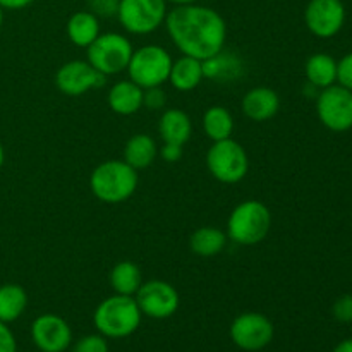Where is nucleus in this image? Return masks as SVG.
<instances>
[{
  "label": "nucleus",
  "instance_id": "nucleus-8",
  "mask_svg": "<svg viewBox=\"0 0 352 352\" xmlns=\"http://www.w3.org/2000/svg\"><path fill=\"white\" fill-rule=\"evenodd\" d=\"M167 0H120L117 19L131 34H150L167 17Z\"/></svg>",
  "mask_w": 352,
  "mask_h": 352
},
{
  "label": "nucleus",
  "instance_id": "nucleus-31",
  "mask_svg": "<svg viewBox=\"0 0 352 352\" xmlns=\"http://www.w3.org/2000/svg\"><path fill=\"white\" fill-rule=\"evenodd\" d=\"M165 103H167V96H165V91L162 89V86L144 89L143 107H146L150 110H160L162 107H165Z\"/></svg>",
  "mask_w": 352,
  "mask_h": 352
},
{
  "label": "nucleus",
  "instance_id": "nucleus-13",
  "mask_svg": "<svg viewBox=\"0 0 352 352\" xmlns=\"http://www.w3.org/2000/svg\"><path fill=\"white\" fill-rule=\"evenodd\" d=\"M105 76L96 71L88 60H69L55 74V86L67 96H81L89 89L102 88Z\"/></svg>",
  "mask_w": 352,
  "mask_h": 352
},
{
  "label": "nucleus",
  "instance_id": "nucleus-6",
  "mask_svg": "<svg viewBox=\"0 0 352 352\" xmlns=\"http://www.w3.org/2000/svg\"><path fill=\"white\" fill-rule=\"evenodd\" d=\"M206 167L210 174L222 184H237L250 170V158L241 143L229 140L213 141L206 153Z\"/></svg>",
  "mask_w": 352,
  "mask_h": 352
},
{
  "label": "nucleus",
  "instance_id": "nucleus-26",
  "mask_svg": "<svg viewBox=\"0 0 352 352\" xmlns=\"http://www.w3.org/2000/svg\"><path fill=\"white\" fill-rule=\"evenodd\" d=\"M28 306V294L21 285H0V322L12 323L19 318Z\"/></svg>",
  "mask_w": 352,
  "mask_h": 352
},
{
  "label": "nucleus",
  "instance_id": "nucleus-19",
  "mask_svg": "<svg viewBox=\"0 0 352 352\" xmlns=\"http://www.w3.org/2000/svg\"><path fill=\"white\" fill-rule=\"evenodd\" d=\"M65 33L72 45L88 48L100 36V19L91 10H78L69 17Z\"/></svg>",
  "mask_w": 352,
  "mask_h": 352
},
{
  "label": "nucleus",
  "instance_id": "nucleus-36",
  "mask_svg": "<svg viewBox=\"0 0 352 352\" xmlns=\"http://www.w3.org/2000/svg\"><path fill=\"white\" fill-rule=\"evenodd\" d=\"M174 3V6H189V3H196L198 0H167V3Z\"/></svg>",
  "mask_w": 352,
  "mask_h": 352
},
{
  "label": "nucleus",
  "instance_id": "nucleus-38",
  "mask_svg": "<svg viewBox=\"0 0 352 352\" xmlns=\"http://www.w3.org/2000/svg\"><path fill=\"white\" fill-rule=\"evenodd\" d=\"M2 24H3V9L0 7V28H2Z\"/></svg>",
  "mask_w": 352,
  "mask_h": 352
},
{
  "label": "nucleus",
  "instance_id": "nucleus-9",
  "mask_svg": "<svg viewBox=\"0 0 352 352\" xmlns=\"http://www.w3.org/2000/svg\"><path fill=\"white\" fill-rule=\"evenodd\" d=\"M316 113L320 122L333 133L352 129V91L340 85L320 89L316 96Z\"/></svg>",
  "mask_w": 352,
  "mask_h": 352
},
{
  "label": "nucleus",
  "instance_id": "nucleus-33",
  "mask_svg": "<svg viewBox=\"0 0 352 352\" xmlns=\"http://www.w3.org/2000/svg\"><path fill=\"white\" fill-rule=\"evenodd\" d=\"M182 148L184 146H179V144H172V143H164L162 146V158L168 164H174V162H179L182 158Z\"/></svg>",
  "mask_w": 352,
  "mask_h": 352
},
{
  "label": "nucleus",
  "instance_id": "nucleus-16",
  "mask_svg": "<svg viewBox=\"0 0 352 352\" xmlns=\"http://www.w3.org/2000/svg\"><path fill=\"white\" fill-rule=\"evenodd\" d=\"M203 76L205 79L215 82H234L239 81L246 72L244 60L237 54L229 50H220L219 54L201 60Z\"/></svg>",
  "mask_w": 352,
  "mask_h": 352
},
{
  "label": "nucleus",
  "instance_id": "nucleus-18",
  "mask_svg": "<svg viewBox=\"0 0 352 352\" xmlns=\"http://www.w3.org/2000/svg\"><path fill=\"white\" fill-rule=\"evenodd\" d=\"M158 133H160L164 143L184 146L192 134L191 117H189L184 110H165L160 117V122H158Z\"/></svg>",
  "mask_w": 352,
  "mask_h": 352
},
{
  "label": "nucleus",
  "instance_id": "nucleus-32",
  "mask_svg": "<svg viewBox=\"0 0 352 352\" xmlns=\"http://www.w3.org/2000/svg\"><path fill=\"white\" fill-rule=\"evenodd\" d=\"M0 352H17L16 337L3 322H0Z\"/></svg>",
  "mask_w": 352,
  "mask_h": 352
},
{
  "label": "nucleus",
  "instance_id": "nucleus-37",
  "mask_svg": "<svg viewBox=\"0 0 352 352\" xmlns=\"http://www.w3.org/2000/svg\"><path fill=\"white\" fill-rule=\"evenodd\" d=\"M3 160H6V151H3V146L0 144V167L3 165Z\"/></svg>",
  "mask_w": 352,
  "mask_h": 352
},
{
  "label": "nucleus",
  "instance_id": "nucleus-20",
  "mask_svg": "<svg viewBox=\"0 0 352 352\" xmlns=\"http://www.w3.org/2000/svg\"><path fill=\"white\" fill-rule=\"evenodd\" d=\"M203 79H205V76H203V65L201 60H198V58L182 55L181 58L172 62L168 82L177 91H192L195 88H198Z\"/></svg>",
  "mask_w": 352,
  "mask_h": 352
},
{
  "label": "nucleus",
  "instance_id": "nucleus-15",
  "mask_svg": "<svg viewBox=\"0 0 352 352\" xmlns=\"http://www.w3.org/2000/svg\"><path fill=\"white\" fill-rule=\"evenodd\" d=\"M243 113L253 122H267L277 116L280 109V96L268 86H256L244 95Z\"/></svg>",
  "mask_w": 352,
  "mask_h": 352
},
{
  "label": "nucleus",
  "instance_id": "nucleus-3",
  "mask_svg": "<svg viewBox=\"0 0 352 352\" xmlns=\"http://www.w3.org/2000/svg\"><path fill=\"white\" fill-rule=\"evenodd\" d=\"M89 188L102 203H124L136 192L138 170L124 160H107L91 172Z\"/></svg>",
  "mask_w": 352,
  "mask_h": 352
},
{
  "label": "nucleus",
  "instance_id": "nucleus-4",
  "mask_svg": "<svg viewBox=\"0 0 352 352\" xmlns=\"http://www.w3.org/2000/svg\"><path fill=\"white\" fill-rule=\"evenodd\" d=\"M270 229V210L258 199H246L239 203L227 220V237L239 246H254L261 243Z\"/></svg>",
  "mask_w": 352,
  "mask_h": 352
},
{
  "label": "nucleus",
  "instance_id": "nucleus-17",
  "mask_svg": "<svg viewBox=\"0 0 352 352\" xmlns=\"http://www.w3.org/2000/svg\"><path fill=\"white\" fill-rule=\"evenodd\" d=\"M144 89L131 79H122L112 85L107 93V103L117 116H133L143 107Z\"/></svg>",
  "mask_w": 352,
  "mask_h": 352
},
{
  "label": "nucleus",
  "instance_id": "nucleus-28",
  "mask_svg": "<svg viewBox=\"0 0 352 352\" xmlns=\"http://www.w3.org/2000/svg\"><path fill=\"white\" fill-rule=\"evenodd\" d=\"M332 315L337 322L352 323V296H340L332 306Z\"/></svg>",
  "mask_w": 352,
  "mask_h": 352
},
{
  "label": "nucleus",
  "instance_id": "nucleus-7",
  "mask_svg": "<svg viewBox=\"0 0 352 352\" xmlns=\"http://www.w3.org/2000/svg\"><path fill=\"white\" fill-rule=\"evenodd\" d=\"M134 48L129 38L120 33H100L86 48V60L103 76H116L126 71Z\"/></svg>",
  "mask_w": 352,
  "mask_h": 352
},
{
  "label": "nucleus",
  "instance_id": "nucleus-1",
  "mask_svg": "<svg viewBox=\"0 0 352 352\" xmlns=\"http://www.w3.org/2000/svg\"><path fill=\"white\" fill-rule=\"evenodd\" d=\"M164 24L172 43L182 55L205 60L226 48L227 24L212 7L199 3L174 6Z\"/></svg>",
  "mask_w": 352,
  "mask_h": 352
},
{
  "label": "nucleus",
  "instance_id": "nucleus-29",
  "mask_svg": "<svg viewBox=\"0 0 352 352\" xmlns=\"http://www.w3.org/2000/svg\"><path fill=\"white\" fill-rule=\"evenodd\" d=\"M337 85L352 91V52L337 62Z\"/></svg>",
  "mask_w": 352,
  "mask_h": 352
},
{
  "label": "nucleus",
  "instance_id": "nucleus-34",
  "mask_svg": "<svg viewBox=\"0 0 352 352\" xmlns=\"http://www.w3.org/2000/svg\"><path fill=\"white\" fill-rule=\"evenodd\" d=\"M34 0H0V7L9 10H19V9H24V7L31 6Z\"/></svg>",
  "mask_w": 352,
  "mask_h": 352
},
{
  "label": "nucleus",
  "instance_id": "nucleus-35",
  "mask_svg": "<svg viewBox=\"0 0 352 352\" xmlns=\"http://www.w3.org/2000/svg\"><path fill=\"white\" fill-rule=\"evenodd\" d=\"M332 352H352V339H346L337 344Z\"/></svg>",
  "mask_w": 352,
  "mask_h": 352
},
{
  "label": "nucleus",
  "instance_id": "nucleus-24",
  "mask_svg": "<svg viewBox=\"0 0 352 352\" xmlns=\"http://www.w3.org/2000/svg\"><path fill=\"white\" fill-rule=\"evenodd\" d=\"M141 284H143V275L140 267L133 261H119L110 272V285L116 294L136 296Z\"/></svg>",
  "mask_w": 352,
  "mask_h": 352
},
{
  "label": "nucleus",
  "instance_id": "nucleus-25",
  "mask_svg": "<svg viewBox=\"0 0 352 352\" xmlns=\"http://www.w3.org/2000/svg\"><path fill=\"white\" fill-rule=\"evenodd\" d=\"M203 131L212 141H222L232 138L234 117L226 107L213 105L203 113Z\"/></svg>",
  "mask_w": 352,
  "mask_h": 352
},
{
  "label": "nucleus",
  "instance_id": "nucleus-5",
  "mask_svg": "<svg viewBox=\"0 0 352 352\" xmlns=\"http://www.w3.org/2000/svg\"><path fill=\"white\" fill-rule=\"evenodd\" d=\"M172 62L174 58L164 47L144 45L133 52L126 71L131 81L136 82L143 89L157 88L168 81Z\"/></svg>",
  "mask_w": 352,
  "mask_h": 352
},
{
  "label": "nucleus",
  "instance_id": "nucleus-2",
  "mask_svg": "<svg viewBox=\"0 0 352 352\" xmlns=\"http://www.w3.org/2000/svg\"><path fill=\"white\" fill-rule=\"evenodd\" d=\"M141 313L134 296L113 294L103 299L93 313L96 332L105 339H126L141 325Z\"/></svg>",
  "mask_w": 352,
  "mask_h": 352
},
{
  "label": "nucleus",
  "instance_id": "nucleus-23",
  "mask_svg": "<svg viewBox=\"0 0 352 352\" xmlns=\"http://www.w3.org/2000/svg\"><path fill=\"white\" fill-rule=\"evenodd\" d=\"M306 79L318 89L329 88L337 82V60L329 54H315L306 60Z\"/></svg>",
  "mask_w": 352,
  "mask_h": 352
},
{
  "label": "nucleus",
  "instance_id": "nucleus-27",
  "mask_svg": "<svg viewBox=\"0 0 352 352\" xmlns=\"http://www.w3.org/2000/svg\"><path fill=\"white\" fill-rule=\"evenodd\" d=\"M72 352H109V342L102 333H89L72 346Z\"/></svg>",
  "mask_w": 352,
  "mask_h": 352
},
{
  "label": "nucleus",
  "instance_id": "nucleus-14",
  "mask_svg": "<svg viewBox=\"0 0 352 352\" xmlns=\"http://www.w3.org/2000/svg\"><path fill=\"white\" fill-rule=\"evenodd\" d=\"M31 340L41 352H65L72 344V330L62 316L45 313L31 323Z\"/></svg>",
  "mask_w": 352,
  "mask_h": 352
},
{
  "label": "nucleus",
  "instance_id": "nucleus-10",
  "mask_svg": "<svg viewBox=\"0 0 352 352\" xmlns=\"http://www.w3.org/2000/svg\"><path fill=\"white\" fill-rule=\"evenodd\" d=\"M230 340L239 349L246 352H258L274 340L275 329L268 316L261 313L248 311L236 316L230 323Z\"/></svg>",
  "mask_w": 352,
  "mask_h": 352
},
{
  "label": "nucleus",
  "instance_id": "nucleus-12",
  "mask_svg": "<svg viewBox=\"0 0 352 352\" xmlns=\"http://www.w3.org/2000/svg\"><path fill=\"white\" fill-rule=\"evenodd\" d=\"M305 23L316 38H333L346 23L342 0H309L305 10Z\"/></svg>",
  "mask_w": 352,
  "mask_h": 352
},
{
  "label": "nucleus",
  "instance_id": "nucleus-22",
  "mask_svg": "<svg viewBox=\"0 0 352 352\" xmlns=\"http://www.w3.org/2000/svg\"><path fill=\"white\" fill-rule=\"evenodd\" d=\"M227 234L217 227H199L189 237V248L196 256L212 258L222 253L227 246Z\"/></svg>",
  "mask_w": 352,
  "mask_h": 352
},
{
  "label": "nucleus",
  "instance_id": "nucleus-30",
  "mask_svg": "<svg viewBox=\"0 0 352 352\" xmlns=\"http://www.w3.org/2000/svg\"><path fill=\"white\" fill-rule=\"evenodd\" d=\"M119 2L120 0H88V10H91L98 17H112L117 16Z\"/></svg>",
  "mask_w": 352,
  "mask_h": 352
},
{
  "label": "nucleus",
  "instance_id": "nucleus-11",
  "mask_svg": "<svg viewBox=\"0 0 352 352\" xmlns=\"http://www.w3.org/2000/svg\"><path fill=\"white\" fill-rule=\"evenodd\" d=\"M134 299H136L143 316L153 320L170 318L181 305L177 289L168 282L158 280V278L143 282Z\"/></svg>",
  "mask_w": 352,
  "mask_h": 352
},
{
  "label": "nucleus",
  "instance_id": "nucleus-21",
  "mask_svg": "<svg viewBox=\"0 0 352 352\" xmlns=\"http://www.w3.org/2000/svg\"><path fill=\"white\" fill-rule=\"evenodd\" d=\"M158 155V146L155 140L148 134H134L127 140L124 146V162L131 167L141 170V168L150 167Z\"/></svg>",
  "mask_w": 352,
  "mask_h": 352
}]
</instances>
